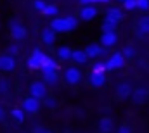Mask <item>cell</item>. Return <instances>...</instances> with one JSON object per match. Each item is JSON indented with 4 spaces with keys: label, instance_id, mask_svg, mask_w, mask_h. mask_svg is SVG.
Listing matches in <instances>:
<instances>
[{
    "label": "cell",
    "instance_id": "6da1fadb",
    "mask_svg": "<svg viewBox=\"0 0 149 133\" xmlns=\"http://www.w3.org/2000/svg\"><path fill=\"white\" fill-rule=\"evenodd\" d=\"M30 94L35 99H45L47 97V85L43 81H33L30 85Z\"/></svg>",
    "mask_w": 149,
    "mask_h": 133
},
{
    "label": "cell",
    "instance_id": "7a4b0ae2",
    "mask_svg": "<svg viewBox=\"0 0 149 133\" xmlns=\"http://www.w3.org/2000/svg\"><path fill=\"white\" fill-rule=\"evenodd\" d=\"M64 80L70 83V85H78L80 80H81V71L78 67H68L64 71Z\"/></svg>",
    "mask_w": 149,
    "mask_h": 133
},
{
    "label": "cell",
    "instance_id": "3957f363",
    "mask_svg": "<svg viewBox=\"0 0 149 133\" xmlns=\"http://www.w3.org/2000/svg\"><path fill=\"white\" fill-rule=\"evenodd\" d=\"M123 64H125V55L121 52H116V54H113L111 57H109V61L106 62V67H108V71H113V69L123 67Z\"/></svg>",
    "mask_w": 149,
    "mask_h": 133
},
{
    "label": "cell",
    "instance_id": "277c9868",
    "mask_svg": "<svg viewBox=\"0 0 149 133\" xmlns=\"http://www.w3.org/2000/svg\"><path fill=\"white\" fill-rule=\"evenodd\" d=\"M10 36L14 40H23L26 36V28L19 23V21H14L10 23Z\"/></svg>",
    "mask_w": 149,
    "mask_h": 133
},
{
    "label": "cell",
    "instance_id": "5b68a950",
    "mask_svg": "<svg viewBox=\"0 0 149 133\" xmlns=\"http://www.w3.org/2000/svg\"><path fill=\"white\" fill-rule=\"evenodd\" d=\"M16 67V59L10 54H2L0 55V71H12Z\"/></svg>",
    "mask_w": 149,
    "mask_h": 133
},
{
    "label": "cell",
    "instance_id": "8992f818",
    "mask_svg": "<svg viewBox=\"0 0 149 133\" xmlns=\"http://www.w3.org/2000/svg\"><path fill=\"white\" fill-rule=\"evenodd\" d=\"M38 109H40V100L38 99H35V97H28V99L23 100V111H24V112L35 114V112H38Z\"/></svg>",
    "mask_w": 149,
    "mask_h": 133
},
{
    "label": "cell",
    "instance_id": "52a82bcc",
    "mask_svg": "<svg viewBox=\"0 0 149 133\" xmlns=\"http://www.w3.org/2000/svg\"><path fill=\"white\" fill-rule=\"evenodd\" d=\"M43 57H45V54L40 52V48H35L33 54H31L30 59H28V66L31 67V69H40V66H42V59H43Z\"/></svg>",
    "mask_w": 149,
    "mask_h": 133
},
{
    "label": "cell",
    "instance_id": "ba28073f",
    "mask_svg": "<svg viewBox=\"0 0 149 133\" xmlns=\"http://www.w3.org/2000/svg\"><path fill=\"white\" fill-rule=\"evenodd\" d=\"M97 17V9L94 5H83L80 10V19L81 21H92Z\"/></svg>",
    "mask_w": 149,
    "mask_h": 133
},
{
    "label": "cell",
    "instance_id": "9c48e42d",
    "mask_svg": "<svg viewBox=\"0 0 149 133\" xmlns=\"http://www.w3.org/2000/svg\"><path fill=\"white\" fill-rule=\"evenodd\" d=\"M42 42L45 43V45H54L56 43V31L52 30V28H47V30H43L42 31Z\"/></svg>",
    "mask_w": 149,
    "mask_h": 133
},
{
    "label": "cell",
    "instance_id": "30bf717a",
    "mask_svg": "<svg viewBox=\"0 0 149 133\" xmlns=\"http://www.w3.org/2000/svg\"><path fill=\"white\" fill-rule=\"evenodd\" d=\"M40 69H42V73H45V71H57V62L52 59V57H43L42 59V66H40Z\"/></svg>",
    "mask_w": 149,
    "mask_h": 133
},
{
    "label": "cell",
    "instance_id": "8fae6325",
    "mask_svg": "<svg viewBox=\"0 0 149 133\" xmlns=\"http://www.w3.org/2000/svg\"><path fill=\"white\" fill-rule=\"evenodd\" d=\"M90 85L92 87H102L106 83V74L104 73H90Z\"/></svg>",
    "mask_w": 149,
    "mask_h": 133
},
{
    "label": "cell",
    "instance_id": "7c38bea8",
    "mask_svg": "<svg viewBox=\"0 0 149 133\" xmlns=\"http://www.w3.org/2000/svg\"><path fill=\"white\" fill-rule=\"evenodd\" d=\"M106 19L114 21V23H120V21L123 19V12H121V9H118V7H111V9L106 12Z\"/></svg>",
    "mask_w": 149,
    "mask_h": 133
},
{
    "label": "cell",
    "instance_id": "4fadbf2b",
    "mask_svg": "<svg viewBox=\"0 0 149 133\" xmlns=\"http://www.w3.org/2000/svg\"><path fill=\"white\" fill-rule=\"evenodd\" d=\"M116 40H118V36H116L114 31L102 33V36H101V43H102V47H113V45L116 43Z\"/></svg>",
    "mask_w": 149,
    "mask_h": 133
},
{
    "label": "cell",
    "instance_id": "5bb4252c",
    "mask_svg": "<svg viewBox=\"0 0 149 133\" xmlns=\"http://www.w3.org/2000/svg\"><path fill=\"white\" fill-rule=\"evenodd\" d=\"M50 28L56 31V33H64L66 31V26H64V17H54L50 21Z\"/></svg>",
    "mask_w": 149,
    "mask_h": 133
},
{
    "label": "cell",
    "instance_id": "9a60e30c",
    "mask_svg": "<svg viewBox=\"0 0 149 133\" xmlns=\"http://www.w3.org/2000/svg\"><path fill=\"white\" fill-rule=\"evenodd\" d=\"M116 95H118L120 99H127V97H130V95H132V88H130V85H128V83H120L118 88H116Z\"/></svg>",
    "mask_w": 149,
    "mask_h": 133
},
{
    "label": "cell",
    "instance_id": "2e32d148",
    "mask_svg": "<svg viewBox=\"0 0 149 133\" xmlns=\"http://www.w3.org/2000/svg\"><path fill=\"white\" fill-rule=\"evenodd\" d=\"M85 54L88 55V59H90V57H99V55L102 54V47L97 45V43H90V45L85 48Z\"/></svg>",
    "mask_w": 149,
    "mask_h": 133
},
{
    "label": "cell",
    "instance_id": "e0dca14e",
    "mask_svg": "<svg viewBox=\"0 0 149 133\" xmlns=\"http://www.w3.org/2000/svg\"><path fill=\"white\" fill-rule=\"evenodd\" d=\"M42 76H43V83L45 85H56L57 80H59L57 71H45V73H42Z\"/></svg>",
    "mask_w": 149,
    "mask_h": 133
},
{
    "label": "cell",
    "instance_id": "ac0fdd59",
    "mask_svg": "<svg viewBox=\"0 0 149 133\" xmlns=\"http://www.w3.org/2000/svg\"><path fill=\"white\" fill-rule=\"evenodd\" d=\"M71 59H73L74 62H78V64H85L87 61H88V55L85 54V50H73V55H71Z\"/></svg>",
    "mask_w": 149,
    "mask_h": 133
},
{
    "label": "cell",
    "instance_id": "d6986e66",
    "mask_svg": "<svg viewBox=\"0 0 149 133\" xmlns=\"http://www.w3.org/2000/svg\"><path fill=\"white\" fill-rule=\"evenodd\" d=\"M71 55H73V50H71L70 47H59V48H57V57H59L61 61H70Z\"/></svg>",
    "mask_w": 149,
    "mask_h": 133
},
{
    "label": "cell",
    "instance_id": "ffe728a7",
    "mask_svg": "<svg viewBox=\"0 0 149 133\" xmlns=\"http://www.w3.org/2000/svg\"><path fill=\"white\" fill-rule=\"evenodd\" d=\"M132 97H134V102H135V104H144V102H146V97H148V92H146L144 88H137V90L132 94Z\"/></svg>",
    "mask_w": 149,
    "mask_h": 133
},
{
    "label": "cell",
    "instance_id": "44dd1931",
    "mask_svg": "<svg viewBox=\"0 0 149 133\" xmlns=\"http://www.w3.org/2000/svg\"><path fill=\"white\" fill-rule=\"evenodd\" d=\"M99 128H101L102 133H109L113 130V119L111 118H102L99 121Z\"/></svg>",
    "mask_w": 149,
    "mask_h": 133
},
{
    "label": "cell",
    "instance_id": "7402d4cb",
    "mask_svg": "<svg viewBox=\"0 0 149 133\" xmlns=\"http://www.w3.org/2000/svg\"><path fill=\"white\" fill-rule=\"evenodd\" d=\"M139 35H149V17L148 16L139 19Z\"/></svg>",
    "mask_w": 149,
    "mask_h": 133
},
{
    "label": "cell",
    "instance_id": "603a6c76",
    "mask_svg": "<svg viewBox=\"0 0 149 133\" xmlns=\"http://www.w3.org/2000/svg\"><path fill=\"white\" fill-rule=\"evenodd\" d=\"M64 26H66V31H73V30H76V26H78V19L73 17V16L64 17Z\"/></svg>",
    "mask_w": 149,
    "mask_h": 133
},
{
    "label": "cell",
    "instance_id": "cb8c5ba5",
    "mask_svg": "<svg viewBox=\"0 0 149 133\" xmlns=\"http://www.w3.org/2000/svg\"><path fill=\"white\" fill-rule=\"evenodd\" d=\"M57 12H59V9H57L54 3H47V5H45V9L42 10V14H43V16H52V17H54V16H57Z\"/></svg>",
    "mask_w": 149,
    "mask_h": 133
},
{
    "label": "cell",
    "instance_id": "d4e9b609",
    "mask_svg": "<svg viewBox=\"0 0 149 133\" xmlns=\"http://www.w3.org/2000/svg\"><path fill=\"white\" fill-rule=\"evenodd\" d=\"M116 24H118V23H114V21L104 19V23H102V33H109V31H114V30H116Z\"/></svg>",
    "mask_w": 149,
    "mask_h": 133
},
{
    "label": "cell",
    "instance_id": "484cf974",
    "mask_svg": "<svg viewBox=\"0 0 149 133\" xmlns=\"http://www.w3.org/2000/svg\"><path fill=\"white\" fill-rule=\"evenodd\" d=\"M10 116H12L17 123H23V121H24V111H23V109H12Z\"/></svg>",
    "mask_w": 149,
    "mask_h": 133
},
{
    "label": "cell",
    "instance_id": "4316f807",
    "mask_svg": "<svg viewBox=\"0 0 149 133\" xmlns=\"http://www.w3.org/2000/svg\"><path fill=\"white\" fill-rule=\"evenodd\" d=\"M121 54L125 55V59H132V57H135V48H134L132 45H127V47L121 50Z\"/></svg>",
    "mask_w": 149,
    "mask_h": 133
},
{
    "label": "cell",
    "instance_id": "83f0119b",
    "mask_svg": "<svg viewBox=\"0 0 149 133\" xmlns=\"http://www.w3.org/2000/svg\"><path fill=\"white\" fill-rule=\"evenodd\" d=\"M108 67H106V62H95L94 67H92V73H106Z\"/></svg>",
    "mask_w": 149,
    "mask_h": 133
},
{
    "label": "cell",
    "instance_id": "f1b7e54d",
    "mask_svg": "<svg viewBox=\"0 0 149 133\" xmlns=\"http://www.w3.org/2000/svg\"><path fill=\"white\" fill-rule=\"evenodd\" d=\"M123 9H127V10L137 9V0H125V2H123Z\"/></svg>",
    "mask_w": 149,
    "mask_h": 133
},
{
    "label": "cell",
    "instance_id": "f546056e",
    "mask_svg": "<svg viewBox=\"0 0 149 133\" xmlns=\"http://www.w3.org/2000/svg\"><path fill=\"white\" fill-rule=\"evenodd\" d=\"M45 5H47V2H45V0H35V2H33V7H35L37 10H40V12L45 9Z\"/></svg>",
    "mask_w": 149,
    "mask_h": 133
},
{
    "label": "cell",
    "instance_id": "4dcf8cb0",
    "mask_svg": "<svg viewBox=\"0 0 149 133\" xmlns=\"http://www.w3.org/2000/svg\"><path fill=\"white\" fill-rule=\"evenodd\" d=\"M137 9H141V10H148L149 9V0H137Z\"/></svg>",
    "mask_w": 149,
    "mask_h": 133
},
{
    "label": "cell",
    "instance_id": "1f68e13d",
    "mask_svg": "<svg viewBox=\"0 0 149 133\" xmlns=\"http://www.w3.org/2000/svg\"><path fill=\"white\" fill-rule=\"evenodd\" d=\"M7 54H10V55H14V57H16V55H17V54H19V47H17V45H14V43H12V45H10V47H9V48H7Z\"/></svg>",
    "mask_w": 149,
    "mask_h": 133
},
{
    "label": "cell",
    "instance_id": "d6a6232c",
    "mask_svg": "<svg viewBox=\"0 0 149 133\" xmlns=\"http://www.w3.org/2000/svg\"><path fill=\"white\" fill-rule=\"evenodd\" d=\"M9 90V83L7 80H0V94H5Z\"/></svg>",
    "mask_w": 149,
    "mask_h": 133
},
{
    "label": "cell",
    "instance_id": "836d02e7",
    "mask_svg": "<svg viewBox=\"0 0 149 133\" xmlns=\"http://www.w3.org/2000/svg\"><path fill=\"white\" fill-rule=\"evenodd\" d=\"M45 105L52 109V107H56V105H57V102H56L54 99H45Z\"/></svg>",
    "mask_w": 149,
    "mask_h": 133
},
{
    "label": "cell",
    "instance_id": "e575fe53",
    "mask_svg": "<svg viewBox=\"0 0 149 133\" xmlns=\"http://www.w3.org/2000/svg\"><path fill=\"white\" fill-rule=\"evenodd\" d=\"M118 133H132V130H130V126H127V125H123L120 130H118Z\"/></svg>",
    "mask_w": 149,
    "mask_h": 133
},
{
    "label": "cell",
    "instance_id": "d590c367",
    "mask_svg": "<svg viewBox=\"0 0 149 133\" xmlns=\"http://www.w3.org/2000/svg\"><path fill=\"white\" fill-rule=\"evenodd\" d=\"M92 2H94V0H80L81 5H92Z\"/></svg>",
    "mask_w": 149,
    "mask_h": 133
},
{
    "label": "cell",
    "instance_id": "8d00e7d4",
    "mask_svg": "<svg viewBox=\"0 0 149 133\" xmlns=\"http://www.w3.org/2000/svg\"><path fill=\"white\" fill-rule=\"evenodd\" d=\"M3 118H5V111H3V107L0 105V121H3Z\"/></svg>",
    "mask_w": 149,
    "mask_h": 133
},
{
    "label": "cell",
    "instance_id": "74e56055",
    "mask_svg": "<svg viewBox=\"0 0 149 133\" xmlns=\"http://www.w3.org/2000/svg\"><path fill=\"white\" fill-rule=\"evenodd\" d=\"M43 132H45V130H43L42 126H37V128H35V133H43Z\"/></svg>",
    "mask_w": 149,
    "mask_h": 133
},
{
    "label": "cell",
    "instance_id": "f35d334b",
    "mask_svg": "<svg viewBox=\"0 0 149 133\" xmlns=\"http://www.w3.org/2000/svg\"><path fill=\"white\" fill-rule=\"evenodd\" d=\"M94 2H99V3H108L109 0H94Z\"/></svg>",
    "mask_w": 149,
    "mask_h": 133
},
{
    "label": "cell",
    "instance_id": "ab89813d",
    "mask_svg": "<svg viewBox=\"0 0 149 133\" xmlns=\"http://www.w3.org/2000/svg\"><path fill=\"white\" fill-rule=\"evenodd\" d=\"M43 133H52V132H49V130H45V132H43Z\"/></svg>",
    "mask_w": 149,
    "mask_h": 133
},
{
    "label": "cell",
    "instance_id": "60d3db41",
    "mask_svg": "<svg viewBox=\"0 0 149 133\" xmlns=\"http://www.w3.org/2000/svg\"><path fill=\"white\" fill-rule=\"evenodd\" d=\"M118 2H121V3H123V2H125V0H118Z\"/></svg>",
    "mask_w": 149,
    "mask_h": 133
}]
</instances>
